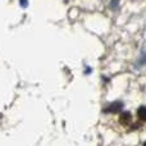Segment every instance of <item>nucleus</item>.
I'll return each instance as SVG.
<instances>
[{
  "instance_id": "f03ea898",
  "label": "nucleus",
  "mask_w": 146,
  "mask_h": 146,
  "mask_svg": "<svg viewBox=\"0 0 146 146\" xmlns=\"http://www.w3.org/2000/svg\"><path fill=\"white\" fill-rule=\"evenodd\" d=\"M137 113H139V118L141 119V121L146 122V106H141Z\"/></svg>"
},
{
  "instance_id": "f257e3e1",
  "label": "nucleus",
  "mask_w": 146,
  "mask_h": 146,
  "mask_svg": "<svg viewBox=\"0 0 146 146\" xmlns=\"http://www.w3.org/2000/svg\"><path fill=\"white\" fill-rule=\"evenodd\" d=\"M119 121H121L122 124L128 126V124L131 123V114H129V113H123L121 115V118H119Z\"/></svg>"
}]
</instances>
